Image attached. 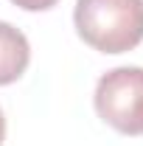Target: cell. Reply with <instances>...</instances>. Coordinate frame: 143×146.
<instances>
[{
    "instance_id": "3",
    "label": "cell",
    "mask_w": 143,
    "mask_h": 146,
    "mask_svg": "<svg viewBox=\"0 0 143 146\" xmlns=\"http://www.w3.org/2000/svg\"><path fill=\"white\" fill-rule=\"evenodd\" d=\"M31 62V48L25 34L11 23L0 20V87L17 82Z\"/></svg>"
},
{
    "instance_id": "5",
    "label": "cell",
    "mask_w": 143,
    "mask_h": 146,
    "mask_svg": "<svg viewBox=\"0 0 143 146\" xmlns=\"http://www.w3.org/2000/svg\"><path fill=\"white\" fill-rule=\"evenodd\" d=\"M3 138H6V118H3V110H0V146H3Z\"/></svg>"
},
{
    "instance_id": "2",
    "label": "cell",
    "mask_w": 143,
    "mask_h": 146,
    "mask_svg": "<svg viewBox=\"0 0 143 146\" xmlns=\"http://www.w3.org/2000/svg\"><path fill=\"white\" fill-rule=\"evenodd\" d=\"M95 112L124 135H143V68L104 73L95 84Z\"/></svg>"
},
{
    "instance_id": "1",
    "label": "cell",
    "mask_w": 143,
    "mask_h": 146,
    "mask_svg": "<svg viewBox=\"0 0 143 146\" xmlns=\"http://www.w3.org/2000/svg\"><path fill=\"white\" fill-rule=\"evenodd\" d=\"M79 36L101 54H124L143 39V0H76Z\"/></svg>"
},
{
    "instance_id": "4",
    "label": "cell",
    "mask_w": 143,
    "mask_h": 146,
    "mask_svg": "<svg viewBox=\"0 0 143 146\" xmlns=\"http://www.w3.org/2000/svg\"><path fill=\"white\" fill-rule=\"evenodd\" d=\"M11 3L20 6V9H25V11H45V9L56 6L59 0H11Z\"/></svg>"
}]
</instances>
